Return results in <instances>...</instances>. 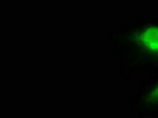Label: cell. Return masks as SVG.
<instances>
[{
  "instance_id": "6da1fadb",
  "label": "cell",
  "mask_w": 158,
  "mask_h": 118,
  "mask_svg": "<svg viewBox=\"0 0 158 118\" xmlns=\"http://www.w3.org/2000/svg\"><path fill=\"white\" fill-rule=\"evenodd\" d=\"M119 62V73L130 79L138 71L158 70V18L143 16L107 36Z\"/></svg>"
},
{
  "instance_id": "7a4b0ae2",
  "label": "cell",
  "mask_w": 158,
  "mask_h": 118,
  "mask_svg": "<svg viewBox=\"0 0 158 118\" xmlns=\"http://www.w3.org/2000/svg\"><path fill=\"white\" fill-rule=\"evenodd\" d=\"M131 111L138 118H158V70L150 71L130 102Z\"/></svg>"
}]
</instances>
